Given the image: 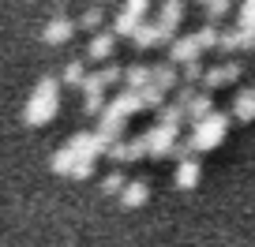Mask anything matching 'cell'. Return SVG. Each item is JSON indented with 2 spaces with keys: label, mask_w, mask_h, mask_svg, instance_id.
Instances as JSON below:
<instances>
[{
  "label": "cell",
  "mask_w": 255,
  "mask_h": 247,
  "mask_svg": "<svg viewBox=\"0 0 255 247\" xmlns=\"http://www.w3.org/2000/svg\"><path fill=\"white\" fill-rule=\"evenodd\" d=\"M56 112H60V79L41 75L38 86L30 90V101H26V109H23V120L30 128H41V124H49Z\"/></svg>",
  "instance_id": "cell-1"
},
{
  "label": "cell",
  "mask_w": 255,
  "mask_h": 247,
  "mask_svg": "<svg viewBox=\"0 0 255 247\" xmlns=\"http://www.w3.org/2000/svg\"><path fill=\"white\" fill-rule=\"evenodd\" d=\"M225 131H229V116H222V112H210V116H203V120H195V124H191L188 143H191V150H195V154L214 150V146H222Z\"/></svg>",
  "instance_id": "cell-2"
},
{
  "label": "cell",
  "mask_w": 255,
  "mask_h": 247,
  "mask_svg": "<svg viewBox=\"0 0 255 247\" xmlns=\"http://www.w3.org/2000/svg\"><path fill=\"white\" fill-rule=\"evenodd\" d=\"M146 8H150V0H124L117 23H113V34H117V38H131L135 26L146 23Z\"/></svg>",
  "instance_id": "cell-3"
},
{
  "label": "cell",
  "mask_w": 255,
  "mask_h": 247,
  "mask_svg": "<svg viewBox=\"0 0 255 247\" xmlns=\"http://www.w3.org/2000/svg\"><path fill=\"white\" fill-rule=\"evenodd\" d=\"M79 90H83V109H87L90 116H98V112L105 109V94H109V82L102 79V72H90Z\"/></svg>",
  "instance_id": "cell-4"
},
{
  "label": "cell",
  "mask_w": 255,
  "mask_h": 247,
  "mask_svg": "<svg viewBox=\"0 0 255 247\" xmlns=\"http://www.w3.org/2000/svg\"><path fill=\"white\" fill-rule=\"evenodd\" d=\"M207 53L203 49V41H199V34H184V38H176L173 45H169V60L173 64H191V60H199V56Z\"/></svg>",
  "instance_id": "cell-5"
},
{
  "label": "cell",
  "mask_w": 255,
  "mask_h": 247,
  "mask_svg": "<svg viewBox=\"0 0 255 247\" xmlns=\"http://www.w3.org/2000/svg\"><path fill=\"white\" fill-rule=\"evenodd\" d=\"M240 79V64L237 60H225V64H214L203 72V86L207 90H218V86H229V82Z\"/></svg>",
  "instance_id": "cell-6"
},
{
  "label": "cell",
  "mask_w": 255,
  "mask_h": 247,
  "mask_svg": "<svg viewBox=\"0 0 255 247\" xmlns=\"http://www.w3.org/2000/svg\"><path fill=\"white\" fill-rule=\"evenodd\" d=\"M79 30V23H72L68 15H56L45 23V30H41V41L45 45H64V41H72V34Z\"/></svg>",
  "instance_id": "cell-7"
},
{
  "label": "cell",
  "mask_w": 255,
  "mask_h": 247,
  "mask_svg": "<svg viewBox=\"0 0 255 247\" xmlns=\"http://www.w3.org/2000/svg\"><path fill=\"white\" fill-rule=\"evenodd\" d=\"M113 49H117V34L94 30V38H90V45H87V56L94 60V64H105V60L113 56Z\"/></svg>",
  "instance_id": "cell-8"
},
{
  "label": "cell",
  "mask_w": 255,
  "mask_h": 247,
  "mask_svg": "<svg viewBox=\"0 0 255 247\" xmlns=\"http://www.w3.org/2000/svg\"><path fill=\"white\" fill-rule=\"evenodd\" d=\"M199 176H203L199 161H195V158H180V161H176V176H173V183L180 187V191H191V187L199 183Z\"/></svg>",
  "instance_id": "cell-9"
},
{
  "label": "cell",
  "mask_w": 255,
  "mask_h": 247,
  "mask_svg": "<svg viewBox=\"0 0 255 247\" xmlns=\"http://www.w3.org/2000/svg\"><path fill=\"white\" fill-rule=\"evenodd\" d=\"M180 19H184V4H161V15L154 19V23H158V30H161V38H165V41H173Z\"/></svg>",
  "instance_id": "cell-10"
},
{
  "label": "cell",
  "mask_w": 255,
  "mask_h": 247,
  "mask_svg": "<svg viewBox=\"0 0 255 247\" xmlns=\"http://www.w3.org/2000/svg\"><path fill=\"white\" fill-rule=\"evenodd\" d=\"M146 199H150V180H128L124 191H120V202L124 206H146Z\"/></svg>",
  "instance_id": "cell-11"
},
{
  "label": "cell",
  "mask_w": 255,
  "mask_h": 247,
  "mask_svg": "<svg viewBox=\"0 0 255 247\" xmlns=\"http://www.w3.org/2000/svg\"><path fill=\"white\" fill-rule=\"evenodd\" d=\"M161 30H158V23H139L135 26V34H131V45L135 49H154V45H161Z\"/></svg>",
  "instance_id": "cell-12"
},
{
  "label": "cell",
  "mask_w": 255,
  "mask_h": 247,
  "mask_svg": "<svg viewBox=\"0 0 255 247\" xmlns=\"http://www.w3.org/2000/svg\"><path fill=\"white\" fill-rule=\"evenodd\" d=\"M124 86H131V90H143V86H154V68H146V64H135V68H124Z\"/></svg>",
  "instance_id": "cell-13"
},
{
  "label": "cell",
  "mask_w": 255,
  "mask_h": 247,
  "mask_svg": "<svg viewBox=\"0 0 255 247\" xmlns=\"http://www.w3.org/2000/svg\"><path fill=\"white\" fill-rule=\"evenodd\" d=\"M233 116L240 120V124H252L255 120V90H240L237 101H233Z\"/></svg>",
  "instance_id": "cell-14"
},
{
  "label": "cell",
  "mask_w": 255,
  "mask_h": 247,
  "mask_svg": "<svg viewBox=\"0 0 255 247\" xmlns=\"http://www.w3.org/2000/svg\"><path fill=\"white\" fill-rule=\"evenodd\" d=\"M83 79H87V64H83V60H68L60 82H68V86H83Z\"/></svg>",
  "instance_id": "cell-15"
},
{
  "label": "cell",
  "mask_w": 255,
  "mask_h": 247,
  "mask_svg": "<svg viewBox=\"0 0 255 247\" xmlns=\"http://www.w3.org/2000/svg\"><path fill=\"white\" fill-rule=\"evenodd\" d=\"M102 19H105L102 8H87L83 19H79V26H83V30H102Z\"/></svg>",
  "instance_id": "cell-16"
},
{
  "label": "cell",
  "mask_w": 255,
  "mask_h": 247,
  "mask_svg": "<svg viewBox=\"0 0 255 247\" xmlns=\"http://www.w3.org/2000/svg\"><path fill=\"white\" fill-rule=\"evenodd\" d=\"M203 8H207V19H210V23H218L222 15H229V8H233V4H229V0H207Z\"/></svg>",
  "instance_id": "cell-17"
},
{
  "label": "cell",
  "mask_w": 255,
  "mask_h": 247,
  "mask_svg": "<svg viewBox=\"0 0 255 247\" xmlns=\"http://www.w3.org/2000/svg\"><path fill=\"white\" fill-rule=\"evenodd\" d=\"M124 172H109V176H105V180H102V191L105 195H120V191H124Z\"/></svg>",
  "instance_id": "cell-18"
},
{
  "label": "cell",
  "mask_w": 255,
  "mask_h": 247,
  "mask_svg": "<svg viewBox=\"0 0 255 247\" xmlns=\"http://www.w3.org/2000/svg\"><path fill=\"white\" fill-rule=\"evenodd\" d=\"M237 26H244V30L255 34V0H244V4H240V23Z\"/></svg>",
  "instance_id": "cell-19"
},
{
  "label": "cell",
  "mask_w": 255,
  "mask_h": 247,
  "mask_svg": "<svg viewBox=\"0 0 255 247\" xmlns=\"http://www.w3.org/2000/svg\"><path fill=\"white\" fill-rule=\"evenodd\" d=\"M203 72H207V68H203L199 60H191V64H184L180 79H184V82H188V86H191V82H203Z\"/></svg>",
  "instance_id": "cell-20"
},
{
  "label": "cell",
  "mask_w": 255,
  "mask_h": 247,
  "mask_svg": "<svg viewBox=\"0 0 255 247\" xmlns=\"http://www.w3.org/2000/svg\"><path fill=\"white\" fill-rule=\"evenodd\" d=\"M161 4H184V0H161Z\"/></svg>",
  "instance_id": "cell-21"
},
{
  "label": "cell",
  "mask_w": 255,
  "mask_h": 247,
  "mask_svg": "<svg viewBox=\"0 0 255 247\" xmlns=\"http://www.w3.org/2000/svg\"><path fill=\"white\" fill-rule=\"evenodd\" d=\"M195 4H207V0H195Z\"/></svg>",
  "instance_id": "cell-22"
},
{
  "label": "cell",
  "mask_w": 255,
  "mask_h": 247,
  "mask_svg": "<svg viewBox=\"0 0 255 247\" xmlns=\"http://www.w3.org/2000/svg\"><path fill=\"white\" fill-rule=\"evenodd\" d=\"M56 4H60V0H56Z\"/></svg>",
  "instance_id": "cell-23"
}]
</instances>
